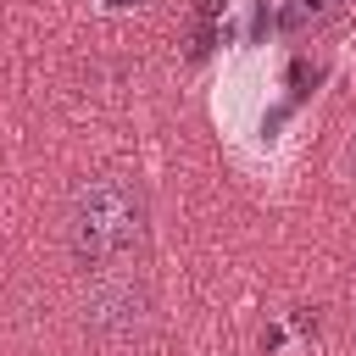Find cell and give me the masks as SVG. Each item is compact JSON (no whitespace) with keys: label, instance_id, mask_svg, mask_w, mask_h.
Segmentation results:
<instances>
[{"label":"cell","instance_id":"obj_2","mask_svg":"<svg viewBox=\"0 0 356 356\" xmlns=\"http://www.w3.org/2000/svg\"><path fill=\"white\" fill-rule=\"evenodd\" d=\"M345 6H350V0H284L278 28H284V33H317V28H328Z\"/></svg>","mask_w":356,"mask_h":356},{"label":"cell","instance_id":"obj_5","mask_svg":"<svg viewBox=\"0 0 356 356\" xmlns=\"http://www.w3.org/2000/svg\"><path fill=\"white\" fill-rule=\"evenodd\" d=\"M106 11H134V6H145V0H100Z\"/></svg>","mask_w":356,"mask_h":356},{"label":"cell","instance_id":"obj_1","mask_svg":"<svg viewBox=\"0 0 356 356\" xmlns=\"http://www.w3.org/2000/svg\"><path fill=\"white\" fill-rule=\"evenodd\" d=\"M67 245L83 273L139 245V195L122 178H83L67 206Z\"/></svg>","mask_w":356,"mask_h":356},{"label":"cell","instance_id":"obj_6","mask_svg":"<svg viewBox=\"0 0 356 356\" xmlns=\"http://www.w3.org/2000/svg\"><path fill=\"white\" fill-rule=\"evenodd\" d=\"M350 289H356V278H350Z\"/></svg>","mask_w":356,"mask_h":356},{"label":"cell","instance_id":"obj_4","mask_svg":"<svg viewBox=\"0 0 356 356\" xmlns=\"http://www.w3.org/2000/svg\"><path fill=\"white\" fill-rule=\"evenodd\" d=\"M339 167H345V172L356 178V134H350V145H345V156H339Z\"/></svg>","mask_w":356,"mask_h":356},{"label":"cell","instance_id":"obj_3","mask_svg":"<svg viewBox=\"0 0 356 356\" xmlns=\"http://www.w3.org/2000/svg\"><path fill=\"white\" fill-rule=\"evenodd\" d=\"M195 11H200V22L211 28V22H217V11H222V0H195Z\"/></svg>","mask_w":356,"mask_h":356}]
</instances>
